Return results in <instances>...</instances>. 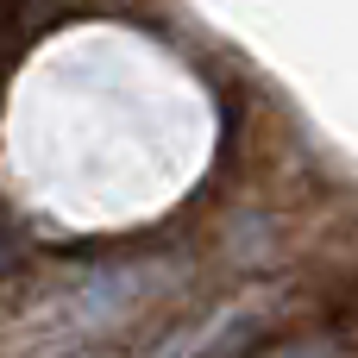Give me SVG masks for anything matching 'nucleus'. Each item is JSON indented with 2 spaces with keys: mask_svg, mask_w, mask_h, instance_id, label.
<instances>
[{
  "mask_svg": "<svg viewBox=\"0 0 358 358\" xmlns=\"http://www.w3.org/2000/svg\"><path fill=\"white\" fill-rule=\"evenodd\" d=\"M0 258H6V245H0Z\"/></svg>",
  "mask_w": 358,
  "mask_h": 358,
  "instance_id": "nucleus-1",
  "label": "nucleus"
}]
</instances>
